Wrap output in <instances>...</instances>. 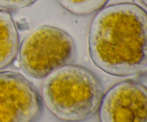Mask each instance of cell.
I'll return each instance as SVG.
<instances>
[{
    "label": "cell",
    "instance_id": "obj_2",
    "mask_svg": "<svg viewBox=\"0 0 147 122\" xmlns=\"http://www.w3.org/2000/svg\"><path fill=\"white\" fill-rule=\"evenodd\" d=\"M104 95L101 81L91 71L67 64L45 77L42 99L47 109L65 122H83L98 112Z\"/></svg>",
    "mask_w": 147,
    "mask_h": 122
},
{
    "label": "cell",
    "instance_id": "obj_3",
    "mask_svg": "<svg viewBox=\"0 0 147 122\" xmlns=\"http://www.w3.org/2000/svg\"><path fill=\"white\" fill-rule=\"evenodd\" d=\"M18 51L21 69L34 79H43L72 64L76 56L73 38L61 29L50 25L40 26L25 36Z\"/></svg>",
    "mask_w": 147,
    "mask_h": 122
},
{
    "label": "cell",
    "instance_id": "obj_8",
    "mask_svg": "<svg viewBox=\"0 0 147 122\" xmlns=\"http://www.w3.org/2000/svg\"><path fill=\"white\" fill-rule=\"evenodd\" d=\"M37 0H0V7L5 9H20L30 7Z\"/></svg>",
    "mask_w": 147,
    "mask_h": 122
},
{
    "label": "cell",
    "instance_id": "obj_9",
    "mask_svg": "<svg viewBox=\"0 0 147 122\" xmlns=\"http://www.w3.org/2000/svg\"><path fill=\"white\" fill-rule=\"evenodd\" d=\"M142 2L144 3V4L146 6V0H142Z\"/></svg>",
    "mask_w": 147,
    "mask_h": 122
},
{
    "label": "cell",
    "instance_id": "obj_6",
    "mask_svg": "<svg viewBox=\"0 0 147 122\" xmlns=\"http://www.w3.org/2000/svg\"><path fill=\"white\" fill-rule=\"evenodd\" d=\"M19 47V34L14 19L9 12L0 9V70L12 64Z\"/></svg>",
    "mask_w": 147,
    "mask_h": 122
},
{
    "label": "cell",
    "instance_id": "obj_5",
    "mask_svg": "<svg viewBox=\"0 0 147 122\" xmlns=\"http://www.w3.org/2000/svg\"><path fill=\"white\" fill-rule=\"evenodd\" d=\"M146 87L127 80L113 86L102 99L100 122H147Z\"/></svg>",
    "mask_w": 147,
    "mask_h": 122
},
{
    "label": "cell",
    "instance_id": "obj_7",
    "mask_svg": "<svg viewBox=\"0 0 147 122\" xmlns=\"http://www.w3.org/2000/svg\"><path fill=\"white\" fill-rule=\"evenodd\" d=\"M69 12L79 16H86L99 11L109 0H56Z\"/></svg>",
    "mask_w": 147,
    "mask_h": 122
},
{
    "label": "cell",
    "instance_id": "obj_4",
    "mask_svg": "<svg viewBox=\"0 0 147 122\" xmlns=\"http://www.w3.org/2000/svg\"><path fill=\"white\" fill-rule=\"evenodd\" d=\"M43 101L32 83L14 71L0 72V122H37Z\"/></svg>",
    "mask_w": 147,
    "mask_h": 122
},
{
    "label": "cell",
    "instance_id": "obj_1",
    "mask_svg": "<svg viewBox=\"0 0 147 122\" xmlns=\"http://www.w3.org/2000/svg\"><path fill=\"white\" fill-rule=\"evenodd\" d=\"M146 11L133 3L101 9L89 31L92 61L111 75L128 77L146 70Z\"/></svg>",
    "mask_w": 147,
    "mask_h": 122
}]
</instances>
